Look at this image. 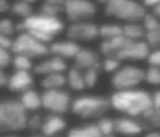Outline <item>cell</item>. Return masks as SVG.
Instances as JSON below:
<instances>
[{
  "label": "cell",
  "mask_w": 160,
  "mask_h": 137,
  "mask_svg": "<svg viewBox=\"0 0 160 137\" xmlns=\"http://www.w3.org/2000/svg\"><path fill=\"white\" fill-rule=\"evenodd\" d=\"M64 14L70 23L91 21L97 14V6L90 0H66Z\"/></svg>",
  "instance_id": "9"
},
{
  "label": "cell",
  "mask_w": 160,
  "mask_h": 137,
  "mask_svg": "<svg viewBox=\"0 0 160 137\" xmlns=\"http://www.w3.org/2000/svg\"><path fill=\"white\" fill-rule=\"evenodd\" d=\"M72 98L65 89L59 90H45L42 93L43 109L52 114L64 115L71 109Z\"/></svg>",
  "instance_id": "8"
},
{
  "label": "cell",
  "mask_w": 160,
  "mask_h": 137,
  "mask_svg": "<svg viewBox=\"0 0 160 137\" xmlns=\"http://www.w3.org/2000/svg\"><path fill=\"white\" fill-rule=\"evenodd\" d=\"M19 101L28 113H35L36 111L43 108L42 93H38L35 89H30V90L23 92L22 94H20Z\"/></svg>",
  "instance_id": "19"
},
{
  "label": "cell",
  "mask_w": 160,
  "mask_h": 137,
  "mask_svg": "<svg viewBox=\"0 0 160 137\" xmlns=\"http://www.w3.org/2000/svg\"><path fill=\"white\" fill-rule=\"evenodd\" d=\"M142 81H145V70L135 65L121 66L111 77V86L115 91L136 89Z\"/></svg>",
  "instance_id": "7"
},
{
  "label": "cell",
  "mask_w": 160,
  "mask_h": 137,
  "mask_svg": "<svg viewBox=\"0 0 160 137\" xmlns=\"http://www.w3.org/2000/svg\"><path fill=\"white\" fill-rule=\"evenodd\" d=\"M111 108L124 114V116L140 117L152 108L151 94L142 89L115 91L110 97Z\"/></svg>",
  "instance_id": "2"
},
{
  "label": "cell",
  "mask_w": 160,
  "mask_h": 137,
  "mask_svg": "<svg viewBox=\"0 0 160 137\" xmlns=\"http://www.w3.org/2000/svg\"><path fill=\"white\" fill-rule=\"evenodd\" d=\"M118 36H123V25L118 23H105L99 25V38L104 40H111Z\"/></svg>",
  "instance_id": "26"
},
{
  "label": "cell",
  "mask_w": 160,
  "mask_h": 137,
  "mask_svg": "<svg viewBox=\"0 0 160 137\" xmlns=\"http://www.w3.org/2000/svg\"><path fill=\"white\" fill-rule=\"evenodd\" d=\"M121 68V62L115 57H104L101 60V69L107 74H112Z\"/></svg>",
  "instance_id": "32"
},
{
  "label": "cell",
  "mask_w": 160,
  "mask_h": 137,
  "mask_svg": "<svg viewBox=\"0 0 160 137\" xmlns=\"http://www.w3.org/2000/svg\"><path fill=\"white\" fill-rule=\"evenodd\" d=\"M11 65L13 66L14 70L17 71H29L33 70L34 64L33 59L24 55H14L12 56Z\"/></svg>",
  "instance_id": "28"
},
{
  "label": "cell",
  "mask_w": 160,
  "mask_h": 137,
  "mask_svg": "<svg viewBox=\"0 0 160 137\" xmlns=\"http://www.w3.org/2000/svg\"><path fill=\"white\" fill-rule=\"evenodd\" d=\"M32 3L33 1H29V0H17L10 6V12L12 16L18 17L21 20L28 19L32 14H34L33 3Z\"/></svg>",
  "instance_id": "23"
},
{
  "label": "cell",
  "mask_w": 160,
  "mask_h": 137,
  "mask_svg": "<svg viewBox=\"0 0 160 137\" xmlns=\"http://www.w3.org/2000/svg\"><path fill=\"white\" fill-rule=\"evenodd\" d=\"M145 41L148 43L150 48L160 49V27H159V29H157L156 31L146 33Z\"/></svg>",
  "instance_id": "36"
},
{
  "label": "cell",
  "mask_w": 160,
  "mask_h": 137,
  "mask_svg": "<svg viewBox=\"0 0 160 137\" xmlns=\"http://www.w3.org/2000/svg\"><path fill=\"white\" fill-rule=\"evenodd\" d=\"M129 40L124 36H118L111 40H104L100 43V54L104 57H115L127 45Z\"/></svg>",
  "instance_id": "18"
},
{
  "label": "cell",
  "mask_w": 160,
  "mask_h": 137,
  "mask_svg": "<svg viewBox=\"0 0 160 137\" xmlns=\"http://www.w3.org/2000/svg\"><path fill=\"white\" fill-rule=\"evenodd\" d=\"M123 36L129 41H142L146 38V30L140 23H125L123 25Z\"/></svg>",
  "instance_id": "25"
},
{
  "label": "cell",
  "mask_w": 160,
  "mask_h": 137,
  "mask_svg": "<svg viewBox=\"0 0 160 137\" xmlns=\"http://www.w3.org/2000/svg\"><path fill=\"white\" fill-rule=\"evenodd\" d=\"M11 52L14 55H24L32 59L49 55L48 45L41 43L27 32H21L13 38Z\"/></svg>",
  "instance_id": "6"
},
{
  "label": "cell",
  "mask_w": 160,
  "mask_h": 137,
  "mask_svg": "<svg viewBox=\"0 0 160 137\" xmlns=\"http://www.w3.org/2000/svg\"><path fill=\"white\" fill-rule=\"evenodd\" d=\"M2 137H18V136H16V135H5Z\"/></svg>",
  "instance_id": "48"
},
{
  "label": "cell",
  "mask_w": 160,
  "mask_h": 137,
  "mask_svg": "<svg viewBox=\"0 0 160 137\" xmlns=\"http://www.w3.org/2000/svg\"><path fill=\"white\" fill-rule=\"evenodd\" d=\"M147 63L150 67L160 68V49H152L147 57Z\"/></svg>",
  "instance_id": "38"
},
{
  "label": "cell",
  "mask_w": 160,
  "mask_h": 137,
  "mask_svg": "<svg viewBox=\"0 0 160 137\" xmlns=\"http://www.w3.org/2000/svg\"><path fill=\"white\" fill-rule=\"evenodd\" d=\"M142 25H144L145 30H146V33L156 31L160 27V20L158 18H156L152 13H147L145 16L144 20H142Z\"/></svg>",
  "instance_id": "35"
},
{
  "label": "cell",
  "mask_w": 160,
  "mask_h": 137,
  "mask_svg": "<svg viewBox=\"0 0 160 137\" xmlns=\"http://www.w3.org/2000/svg\"><path fill=\"white\" fill-rule=\"evenodd\" d=\"M145 137H160V132L157 130H150V132H147Z\"/></svg>",
  "instance_id": "44"
},
{
  "label": "cell",
  "mask_w": 160,
  "mask_h": 137,
  "mask_svg": "<svg viewBox=\"0 0 160 137\" xmlns=\"http://www.w3.org/2000/svg\"><path fill=\"white\" fill-rule=\"evenodd\" d=\"M140 121L146 129H160V110L151 108L140 116Z\"/></svg>",
  "instance_id": "27"
},
{
  "label": "cell",
  "mask_w": 160,
  "mask_h": 137,
  "mask_svg": "<svg viewBox=\"0 0 160 137\" xmlns=\"http://www.w3.org/2000/svg\"><path fill=\"white\" fill-rule=\"evenodd\" d=\"M68 64L65 59L51 55L34 65L33 71L36 75L47 76L52 74H65L68 70Z\"/></svg>",
  "instance_id": "12"
},
{
  "label": "cell",
  "mask_w": 160,
  "mask_h": 137,
  "mask_svg": "<svg viewBox=\"0 0 160 137\" xmlns=\"http://www.w3.org/2000/svg\"><path fill=\"white\" fill-rule=\"evenodd\" d=\"M18 32H27L43 44L49 45L54 38L65 30V23L60 18L34 13L17 23Z\"/></svg>",
  "instance_id": "1"
},
{
  "label": "cell",
  "mask_w": 160,
  "mask_h": 137,
  "mask_svg": "<svg viewBox=\"0 0 160 137\" xmlns=\"http://www.w3.org/2000/svg\"><path fill=\"white\" fill-rule=\"evenodd\" d=\"M103 12L107 17L124 21L125 23H139L147 14L144 6L134 0L105 1Z\"/></svg>",
  "instance_id": "5"
},
{
  "label": "cell",
  "mask_w": 160,
  "mask_h": 137,
  "mask_svg": "<svg viewBox=\"0 0 160 137\" xmlns=\"http://www.w3.org/2000/svg\"><path fill=\"white\" fill-rule=\"evenodd\" d=\"M151 13H152L153 16L156 17V18H158L160 20V3L157 6V7L155 8V9L151 10Z\"/></svg>",
  "instance_id": "45"
},
{
  "label": "cell",
  "mask_w": 160,
  "mask_h": 137,
  "mask_svg": "<svg viewBox=\"0 0 160 137\" xmlns=\"http://www.w3.org/2000/svg\"><path fill=\"white\" fill-rule=\"evenodd\" d=\"M66 79L67 86L72 91L81 92L87 88L85 82V77H83V71L76 68L75 66H71L70 68H68L66 73Z\"/></svg>",
  "instance_id": "20"
},
{
  "label": "cell",
  "mask_w": 160,
  "mask_h": 137,
  "mask_svg": "<svg viewBox=\"0 0 160 137\" xmlns=\"http://www.w3.org/2000/svg\"><path fill=\"white\" fill-rule=\"evenodd\" d=\"M101 137H116V134H109V135H102Z\"/></svg>",
  "instance_id": "47"
},
{
  "label": "cell",
  "mask_w": 160,
  "mask_h": 137,
  "mask_svg": "<svg viewBox=\"0 0 160 137\" xmlns=\"http://www.w3.org/2000/svg\"><path fill=\"white\" fill-rule=\"evenodd\" d=\"M67 127V121L62 115L58 114H47L43 119L41 134L46 137H56L59 136L60 133H62Z\"/></svg>",
  "instance_id": "16"
},
{
  "label": "cell",
  "mask_w": 160,
  "mask_h": 137,
  "mask_svg": "<svg viewBox=\"0 0 160 137\" xmlns=\"http://www.w3.org/2000/svg\"><path fill=\"white\" fill-rule=\"evenodd\" d=\"M100 130L96 123H88L75 126L67 133V137H101Z\"/></svg>",
  "instance_id": "21"
},
{
  "label": "cell",
  "mask_w": 160,
  "mask_h": 137,
  "mask_svg": "<svg viewBox=\"0 0 160 137\" xmlns=\"http://www.w3.org/2000/svg\"><path fill=\"white\" fill-rule=\"evenodd\" d=\"M10 3L7 0H0V14L10 11Z\"/></svg>",
  "instance_id": "43"
},
{
  "label": "cell",
  "mask_w": 160,
  "mask_h": 137,
  "mask_svg": "<svg viewBox=\"0 0 160 137\" xmlns=\"http://www.w3.org/2000/svg\"><path fill=\"white\" fill-rule=\"evenodd\" d=\"M12 56L10 51L0 47V70H5L11 64Z\"/></svg>",
  "instance_id": "37"
},
{
  "label": "cell",
  "mask_w": 160,
  "mask_h": 137,
  "mask_svg": "<svg viewBox=\"0 0 160 137\" xmlns=\"http://www.w3.org/2000/svg\"><path fill=\"white\" fill-rule=\"evenodd\" d=\"M99 130L101 135H109V134H115V125H114V119L108 116H102L97 122Z\"/></svg>",
  "instance_id": "30"
},
{
  "label": "cell",
  "mask_w": 160,
  "mask_h": 137,
  "mask_svg": "<svg viewBox=\"0 0 160 137\" xmlns=\"http://www.w3.org/2000/svg\"><path fill=\"white\" fill-rule=\"evenodd\" d=\"M67 84L66 74H52L44 76L41 80V87L45 90H59Z\"/></svg>",
  "instance_id": "22"
},
{
  "label": "cell",
  "mask_w": 160,
  "mask_h": 137,
  "mask_svg": "<svg viewBox=\"0 0 160 137\" xmlns=\"http://www.w3.org/2000/svg\"><path fill=\"white\" fill-rule=\"evenodd\" d=\"M114 125H115V134L128 137L137 136L146 129L140 119L129 116L118 117L114 119Z\"/></svg>",
  "instance_id": "14"
},
{
  "label": "cell",
  "mask_w": 160,
  "mask_h": 137,
  "mask_svg": "<svg viewBox=\"0 0 160 137\" xmlns=\"http://www.w3.org/2000/svg\"><path fill=\"white\" fill-rule=\"evenodd\" d=\"M159 3H160V0H144V1L142 3V5L144 6L145 9L148 8V9L153 10Z\"/></svg>",
  "instance_id": "42"
},
{
  "label": "cell",
  "mask_w": 160,
  "mask_h": 137,
  "mask_svg": "<svg viewBox=\"0 0 160 137\" xmlns=\"http://www.w3.org/2000/svg\"><path fill=\"white\" fill-rule=\"evenodd\" d=\"M49 54L62 59H73L81 49L79 43H76L71 40H60L54 41L48 45Z\"/></svg>",
  "instance_id": "13"
},
{
  "label": "cell",
  "mask_w": 160,
  "mask_h": 137,
  "mask_svg": "<svg viewBox=\"0 0 160 137\" xmlns=\"http://www.w3.org/2000/svg\"><path fill=\"white\" fill-rule=\"evenodd\" d=\"M29 113L19 99H0V134L18 133L27 128Z\"/></svg>",
  "instance_id": "3"
},
{
  "label": "cell",
  "mask_w": 160,
  "mask_h": 137,
  "mask_svg": "<svg viewBox=\"0 0 160 137\" xmlns=\"http://www.w3.org/2000/svg\"><path fill=\"white\" fill-rule=\"evenodd\" d=\"M145 81L151 86H160V68L149 66L145 70Z\"/></svg>",
  "instance_id": "34"
},
{
  "label": "cell",
  "mask_w": 160,
  "mask_h": 137,
  "mask_svg": "<svg viewBox=\"0 0 160 137\" xmlns=\"http://www.w3.org/2000/svg\"><path fill=\"white\" fill-rule=\"evenodd\" d=\"M30 137H46V136H44V135L41 134V133H40V134H38V133H36V134L31 135V136H30Z\"/></svg>",
  "instance_id": "46"
},
{
  "label": "cell",
  "mask_w": 160,
  "mask_h": 137,
  "mask_svg": "<svg viewBox=\"0 0 160 137\" xmlns=\"http://www.w3.org/2000/svg\"><path fill=\"white\" fill-rule=\"evenodd\" d=\"M101 60L102 59H101L100 54L98 52L91 48L81 47L77 56L73 58V66L80 70L85 71L87 69L92 68V67L101 65Z\"/></svg>",
  "instance_id": "17"
},
{
  "label": "cell",
  "mask_w": 160,
  "mask_h": 137,
  "mask_svg": "<svg viewBox=\"0 0 160 137\" xmlns=\"http://www.w3.org/2000/svg\"><path fill=\"white\" fill-rule=\"evenodd\" d=\"M64 3L62 0H45L41 3L38 13L59 18V14L64 13Z\"/></svg>",
  "instance_id": "24"
},
{
  "label": "cell",
  "mask_w": 160,
  "mask_h": 137,
  "mask_svg": "<svg viewBox=\"0 0 160 137\" xmlns=\"http://www.w3.org/2000/svg\"><path fill=\"white\" fill-rule=\"evenodd\" d=\"M16 32H18V30H17V23L12 19L10 18L0 19V33L3 34V35L9 36V38H12L16 34Z\"/></svg>",
  "instance_id": "31"
},
{
  "label": "cell",
  "mask_w": 160,
  "mask_h": 137,
  "mask_svg": "<svg viewBox=\"0 0 160 137\" xmlns=\"http://www.w3.org/2000/svg\"><path fill=\"white\" fill-rule=\"evenodd\" d=\"M66 36L76 43L92 42L99 38V25L92 21L70 23L66 29Z\"/></svg>",
  "instance_id": "10"
},
{
  "label": "cell",
  "mask_w": 160,
  "mask_h": 137,
  "mask_svg": "<svg viewBox=\"0 0 160 137\" xmlns=\"http://www.w3.org/2000/svg\"><path fill=\"white\" fill-rule=\"evenodd\" d=\"M151 100H152V108L156 110H160V89L156 90L151 94Z\"/></svg>",
  "instance_id": "40"
},
{
  "label": "cell",
  "mask_w": 160,
  "mask_h": 137,
  "mask_svg": "<svg viewBox=\"0 0 160 137\" xmlns=\"http://www.w3.org/2000/svg\"><path fill=\"white\" fill-rule=\"evenodd\" d=\"M150 52V46L146 41H129L116 58L120 62H138L147 59Z\"/></svg>",
  "instance_id": "11"
},
{
  "label": "cell",
  "mask_w": 160,
  "mask_h": 137,
  "mask_svg": "<svg viewBox=\"0 0 160 137\" xmlns=\"http://www.w3.org/2000/svg\"><path fill=\"white\" fill-rule=\"evenodd\" d=\"M111 108L110 98L99 94H82L76 97L71 103V113L85 119H100Z\"/></svg>",
  "instance_id": "4"
},
{
  "label": "cell",
  "mask_w": 160,
  "mask_h": 137,
  "mask_svg": "<svg viewBox=\"0 0 160 137\" xmlns=\"http://www.w3.org/2000/svg\"><path fill=\"white\" fill-rule=\"evenodd\" d=\"M43 119L44 117L41 114H38V113H32V114H30L29 117H28L27 128L29 130H31V132H33L34 134H36L38 132H41Z\"/></svg>",
  "instance_id": "33"
},
{
  "label": "cell",
  "mask_w": 160,
  "mask_h": 137,
  "mask_svg": "<svg viewBox=\"0 0 160 137\" xmlns=\"http://www.w3.org/2000/svg\"><path fill=\"white\" fill-rule=\"evenodd\" d=\"M12 44H13V38L0 33V47H1V48L11 51Z\"/></svg>",
  "instance_id": "39"
},
{
  "label": "cell",
  "mask_w": 160,
  "mask_h": 137,
  "mask_svg": "<svg viewBox=\"0 0 160 137\" xmlns=\"http://www.w3.org/2000/svg\"><path fill=\"white\" fill-rule=\"evenodd\" d=\"M34 86V78L33 75L29 71H17L14 70L11 75L9 76V81H8V87L11 92L20 93L33 89Z\"/></svg>",
  "instance_id": "15"
},
{
  "label": "cell",
  "mask_w": 160,
  "mask_h": 137,
  "mask_svg": "<svg viewBox=\"0 0 160 137\" xmlns=\"http://www.w3.org/2000/svg\"><path fill=\"white\" fill-rule=\"evenodd\" d=\"M56 137H59V136H56Z\"/></svg>",
  "instance_id": "49"
},
{
  "label": "cell",
  "mask_w": 160,
  "mask_h": 137,
  "mask_svg": "<svg viewBox=\"0 0 160 137\" xmlns=\"http://www.w3.org/2000/svg\"><path fill=\"white\" fill-rule=\"evenodd\" d=\"M101 65L96 67H92L90 69L83 71V77H85V82H86V87L89 89L94 88V87L98 84L99 82V78L101 75Z\"/></svg>",
  "instance_id": "29"
},
{
  "label": "cell",
  "mask_w": 160,
  "mask_h": 137,
  "mask_svg": "<svg viewBox=\"0 0 160 137\" xmlns=\"http://www.w3.org/2000/svg\"><path fill=\"white\" fill-rule=\"evenodd\" d=\"M8 81H9V76L5 70H0V89L7 88Z\"/></svg>",
  "instance_id": "41"
}]
</instances>
